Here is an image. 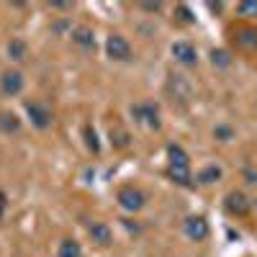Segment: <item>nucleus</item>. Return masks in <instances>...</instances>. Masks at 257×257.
<instances>
[{"label":"nucleus","instance_id":"1","mask_svg":"<svg viewBox=\"0 0 257 257\" xmlns=\"http://www.w3.org/2000/svg\"><path fill=\"white\" fill-rule=\"evenodd\" d=\"M167 173L178 185H190V160L180 144L167 147Z\"/></svg>","mask_w":257,"mask_h":257},{"label":"nucleus","instance_id":"2","mask_svg":"<svg viewBox=\"0 0 257 257\" xmlns=\"http://www.w3.org/2000/svg\"><path fill=\"white\" fill-rule=\"evenodd\" d=\"M26 113L31 118V123L36 128H49L52 126V111L47 108L44 103H39V100H26Z\"/></svg>","mask_w":257,"mask_h":257},{"label":"nucleus","instance_id":"3","mask_svg":"<svg viewBox=\"0 0 257 257\" xmlns=\"http://www.w3.org/2000/svg\"><path fill=\"white\" fill-rule=\"evenodd\" d=\"M105 52H108L111 59H118V62L132 59V47H128V41H126L121 34L108 36V41H105Z\"/></svg>","mask_w":257,"mask_h":257},{"label":"nucleus","instance_id":"4","mask_svg":"<svg viewBox=\"0 0 257 257\" xmlns=\"http://www.w3.org/2000/svg\"><path fill=\"white\" fill-rule=\"evenodd\" d=\"M144 201H147L144 193L137 190V188H132V185H126V188L118 190V203H121L123 211H139L144 206Z\"/></svg>","mask_w":257,"mask_h":257},{"label":"nucleus","instance_id":"5","mask_svg":"<svg viewBox=\"0 0 257 257\" xmlns=\"http://www.w3.org/2000/svg\"><path fill=\"white\" fill-rule=\"evenodd\" d=\"M224 206H226V211L231 213V216H247V211H249V201H247V196L242 190H231L226 196V201H224Z\"/></svg>","mask_w":257,"mask_h":257},{"label":"nucleus","instance_id":"6","mask_svg":"<svg viewBox=\"0 0 257 257\" xmlns=\"http://www.w3.org/2000/svg\"><path fill=\"white\" fill-rule=\"evenodd\" d=\"M185 237L193 242H203L208 237V221L203 216H190L185 221Z\"/></svg>","mask_w":257,"mask_h":257},{"label":"nucleus","instance_id":"7","mask_svg":"<svg viewBox=\"0 0 257 257\" xmlns=\"http://www.w3.org/2000/svg\"><path fill=\"white\" fill-rule=\"evenodd\" d=\"M0 90H3L6 95H18L21 90H24V75L21 72H3V77H0Z\"/></svg>","mask_w":257,"mask_h":257},{"label":"nucleus","instance_id":"8","mask_svg":"<svg viewBox=\"0 0 257 257\" xmlns=\"http://www.w3.org/2000/svg\"><path fill=\"white\" fill-rule=\"evenodd\" d=\"M132 113L144 121L147 126H152V128H160V118H157V105L155 103H142V105H134Z\"/></svg>","mask_w":257,"mask_h":257},{"label":"nucleus","instance_id":"9","mask_svg":"<svg viewBox=\"0 0 257 257\" xmlns=\"http://www.w3.org/2000/svg\"><path fill=\"white\" fill-rule=\"evenodd\" d=\"M173 57L183 64H196L198 62V52L193 44H188V41H175L173 44Z\"/></svg>","mask_w":257,"mask_h":257},{"label":"nucleus","instance_id":"10","mask_svg":"<svg viewBox=\"0 0 257 257\" xmlns=\"http://www.w3.org/2000/svg\"><path fill=\"white\" fill-rule=\"evenodd\" d=\"M88 234H90V239H93V242H98L100 247H108V244L113 242V234H111L108 224H103V221L90 224V226H88Z\"/></svg>","mask_w":257,"mask_h":257},{"label":"nucleus","instance_id":"11","mask_svg":"<svg viewBox=\"0 0 257 257\" xmlns=\"http://www.w3.org/2000/svg\"><path fill=\"white\" fill-rule=\"evenodd\" d=\"M72 41L82 49H93L95 47V34L88 26H77V29H72Z\"/></svg>","mask_w":257,"mask_h":257},{"label":"nucleus","instance_id":"12","mask_svg":"<svg viewBox=\"0 0 257 257\" xmlns=\"http://www.w3.org/2000/svg\"><path fill=\"white\" fill-rule=\"evenodd\" d=\"M237 44H239L242 49L254 52V49H257V29H239V31H237Z\"/></svg>","mask_w":257,"mask_h":257},{"label":"nucleus","instance_id":"13","mask_svg":"<svg viewBox=\"0 0 257 257\" xmlns=\"http://www.w3.org/2000/svg\"><path fill=\"white\" fill-rule=\"evenodd\" d=\"M196 180H198L201 185H211V183L221 180V167H216V165H208V167H203L201 173L196 175Z\"/></svg>","mask_w":257,"mask_h":257},{"label":"nucleus","instance_id":"14","mask_svg":"<svg viewBox=\"0 0 257 257\" xmlns=\"http://www.w3.org/2000/svg\"><path fill=\"white\" fill-rule=\"evenodd\" d=\"M21 128V121L16 113H8V111H0V132H6V134H13Z\"/></svg>","mask_w":257,"mask_h":257},{"label":"nucleus","instance_id":"15","mask_svg":"<svg viewBox=\"0 0 257 257\" xmlns=\"http://www.w3.org/2000/svg\"><path fill=\"white\" fill-rule=\"evenodd\" d=\"M59 257H82L80 242H75V239H62V242H59Z\"/></svg>","mask_w":257,"mask_h":257},{"label":"nucleus","instance_id":"16","mask_svg":"<svg viewBox=\"0 0 257 257\" xmlns=\"http://www.w3.org/2000/svg\"><path fill=\"white\" fill-rule=\"evenodd\" d=\"M8 54H11V59H16V62H24V59H26V41H21V39H11V44H8Z\"/></svg>","mask_w":257,"mask_h":257},{"label":"nucleus","instance_id":"17","mask_svg":"<svg viewBox=\"0 0 257 257\" xmlns=\"http://www.w3.org/2000/svg\"><path fill=\"white\" fill-rule=\"evenodd\" d=\"M211 62L216 64V67H229L231 57H229V52H224V49H213V52H211Z\"/></svg>","mask_w":257,"mask_h":257},{"label":"nucleus","instance_id":"18","mask_svg":"<svg viewBox=\"0 0 257 257\" xmlns=\"http://www.w3.org/2000/svg\"><path fill=\"white\" fill-rule=\"evenodd\" d=\"M237 13L239 16H247V18H254L257 16V0H244V3L237 6Z\"/></svg>","mask_w":257,"mask_h":257},{"label":"nucleus","instance_id":"19","mask_svg":"<svg viewBox=\"0 0 257 257\" xmlns=\"http://www.w3.org/2000/svg\"><path fill=\"white\" fill-rule=\"evenodd\" d=\"M213 137H216V139H221V142H229V139H234V132H231V128L229 126H216V128H213Z\"/></svg>","mask_w":257,"mask_h":257},{"label":"nucleus","instance_id":"20","mask_svg":"<svg viewBox=\"0 0 257 257\" xmlns=\"http://www.w3.org/2000/svg\"><path fill=\"white\" fill-rule=\"evenodd\" d=\"M85 139H88V149H90V152H98V149H100V144H98V137H95V132H93L90 126L85 128Z\"/></svg>","mask_w":257,"mask_h":257},{"label":"nucleus","instance_id":"21","mask_svg":"<svg viewBox=\"0 0 257 257\" xmlns=\"http://www.w3.org/2000/svg\"><path fill=\"white\" fill-rule=\"evenodd\" d=\"M178 13H180V21H183V24H193V21H196V16L190 13L188 6H178Z\"/></svg>","mask_w":257,"mask_h":257},{"label":"nucleus","instance_id":"22","mask_svg":"<svg viewBox=\"0 0 257 257\" xmlns=\"http://www.w3.org/2000/svg\"><path fill=\"white\" fill-rule=\"evenodd\" d=\"M142 8H144V11H152V13H155V11H160L162 6H160V3H142Z\"/></svg>","mask_w":257,"mask_h":257},{"label":"nucleus","instance_id":"23","mask_svg":"<svg viewBox=\"0 0 257 257\" xmlns=\"http://www.w3.org/2000/svg\"><path fill=\"white\" fill-rule=\"evenodd\" d=\"M3 208H6V196L0 193V216H3Z\"/></svg>","mask_w":257,"mask_h":257}]
</instances>
